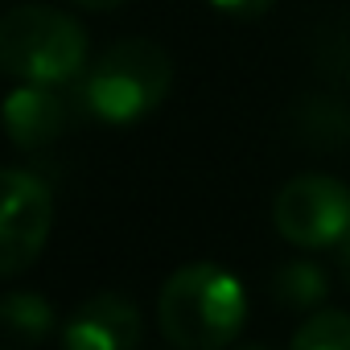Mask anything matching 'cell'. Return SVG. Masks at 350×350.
Wrapping results in <instances>:
<instances>
[{
	"mask_svg": "<svg viewBox=\"0 0 350 350\" xmlns=\"http://www.w3.org/2000/svg\"><path fill=\"white\" fill-rule=\"evenodd\" d=\"M157 321L178 350H223L247 321L243 284L219 264H186L165 280Z\"/></svg>",
	"mask_w": 350,
	"mask_h": 350,
	"instance_id": "1",
	"label": "cell"
},
{
	"mask_svg": "<svg viewBox=\"0 0 350 350\" xmlns=\"http://www.w3.org/2000/svg\"><path fill=\"white\" fill-rule=\"evenodd\" d=\"M87 29L50 5H17L0 13V70L17 83L62 87L87 70Z\"/></svg>",
	"mask_w": 350,
	"mask_h": 350,
	"instance_id": "2",
	"label": "cell"
},
{
	"mask_svg": "<svg viewBox=\"0 0 350 350\" xmlns=\"http://www.w3.org/2000/svg\"><path fill=\"white\" fill-rule=\"evenodd\" d=\"M169 87H173L169 54L148 38H124L107 46L95 62H87L79 99L103 124H136L161 107Z\"/></svg>",
	"mask_w": 350,
	"mask_h": 350,
	"instance_id": "3",
	"label": "cell"
},
{
	"mask_svg": "<svg viewBox=\"0 0 350 350\" xmlns=\"http://www.w3.org/2000/svg\"><path fill=\"white\" fill-rule=\"evenodd\" d=\"M272 223L293 247H334L350 231V190L325 173H301L280 186L272 202Z\"/></svg>",
	"mask_w": 350,
	"mask_h": 350,
	"instance_id": "4",
	"label": "cell"
},
{
	"mask_svg": "<svg viewBox=\"0 0 350 350\" xmlns=\"http://www.w3.org/2000/svg\"><path fill=\"white\" fill-rule=\"evenodd\" d=\"M54 227V198L38 173L0 169V280L25 272Z\"/></svg>",
	"mask_w": 350,
	"mask_h": 350,
	"instance_id": "5",
	"label": "cell"
},
{
	"mask_svg": "<svg viewBox=\"0 0 350 350\" xmlns=\"http://www.w3.org/2000/svg\"><path fill=\"white\" fill-rule=\"evenodd\" d=\"M140 309L120 293H99L83 301L62 325V350H136Z\"/></svg>",
	"mask_w": 350,
	"mask_h": 350,
	"instance_id": "6",
	"label": "cell"
},
{
	"mask_svg": "<svg viewBox=\"0 0 350 350\" xmlns=\"http://www.w3.org/2000/svg\"><path fill=\"white\" fill-rule=\"evenodd\" d=\"M5 132L17 148H46L50 140H58L66 132V99L58 95V87H38V83H21L17 91H9L5 107H0Z\"/></svg>",
	"mask_w": 350,
	"mask_h": 350,
	"instance_id": "7",
	"label": "cell"
},
{
	"mask_svg": "<svg viewBox=\"0 0 350 350\" xmlns=\"http://www.w3.org/2000/svg\"><path fill=\"white\" fill-rule=\"evenodd\" d=\"M0 329L9 338H21V342H46L54 334V305L25 288V293H5L0 297Z\"/></svg>",
	"mask_w": 350,
	"mask_h": 350,
	"instance_id": "8",
	"label": "cell"
},
{
	"mask_svg": "<svg viewBox=\"0 0 350 350\" xmlns=\"http://www.w3.org/2000/svg\"><path fill=\"white\" fill-rule=\"evenodd\" d=\"M325 288H329V276L309 260H288L272 276V293L284 309H317L325 301Z\"/></svg>",
	"mask_w": 350,
	"mask_h": 350,
	"instance_id": "9",
	"label": "cell"
},
{
	"mask_svg": "<svg viewBox=\"0 0 350 350\" xmlns=\"http://www.w3.org/2000/svg\"><path fill=\"white\" fill-rule=\"evenodd\" d=\"M293 350H350V313L342 309L313 313L293 334Z\"/></svg>",
	"mask_w": 350,
	"mask_h": 350,
	"instance_id": "10",
	"label": "cell"
},
{
	"mask_svg": "<svg viewBox=\"0 0 350 350\" xmlns=\"http://www.w3.org/2000/svg\"><path fill=\"white\" fill-rule=\"evenodd\" d=\"M276 0H211V9L235 17V21H252V17H264Z\"/></svg>",
	"mask_w": 350,
	"mask_h": 350,
	"instance_id": "11",
	"label": "cell"
},
{
	"mask_svg": "<svg viewBox=\"0 0 350 350\" xmlns=\"http://www.w3.org/2000/svg\"><path fill=\"white\" fill-rule=\"evenodd\" d=\"M79 9H91V13H111V9H120L124 0H75Z\"/></svg>",
	"mask_w": 350,
	"mask_h": 350,
	"instance_id": "12",
	"label": "cell"
},
{
	"mask_svg": "<svg viewBox=\"0 0 350 350\" xmlns=\"http://www.w3.org/2000/svg\"><path fill=\"white\" fill-rule=\"evenodd\" d=\"M338 247H342V256H338V260H342V276H346V284H350V231H346V239H342Z\"/></svg>",
	"mask_w": 350,
	"mask_h": 350,
	"instance_id": "13",
	"label": "cell"
}]
</instances>
